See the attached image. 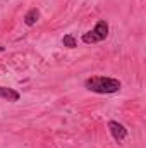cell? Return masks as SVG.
Returning <instances> with one entry per match:
<instances>
[{
    "label": "cell",
    "instance_id": "cell-3",
    "mask_svg": "<svg viewBox=\"0 0 146 148\" xmlns=\"http://www.w3.org/2000/svg\"><path fill=\"white\" fill-rule=\"evenodd\" d=\"M107 127H108L112 138H113L117 143H122V141L127 138V129H126L124 124H120V122H117V121H108Z\"/></svg>",
    "mask_w": 146,
    "mask_h": 148
},
{
    "label": "cell",
    "instance_id": "cell-5",
    "mask_svg": "<svg viewBox=\"0 0 146 148\" xmlns=\"http://www.w3.org/2000/svg\"><path fill=\"white\" fill-rule=\"evenodd\" d=\"M38 19H40V10H38L36 7L29 9V10L24 14V24H26V26H35L38 23Z\"/></svg>",
    "mask_w": 146,
    "mask_h": 148
},
{
    "label": "cell",
    "instance_id": "cell-2",
    "mask_svg": "<svg viewBox=\"0 0 146 148\" xmlns=\"http://www.w3.org/2000/svg\"><path fill=\"white\" fill-rule=\"evenodd\" d=\"M108 31H110L108 23H107L105 19H100V21L95 24V28L89 29L88 33H84L81 40H83V43H86V45L102 43V41H105V40L108 38Z\"/></svg>",
    "mask_w": 146,
    "mask_h": 148
},
{
    "label": "cell",
    "instance_id": "cell-6",
    "mask_svg": "<svg viewBox=\"0 0 146 148\" xmlns=\"http://www.w3.org/2000/svg\"><path fill=\"white\" fill-rule=\"evenodd\" d=\"M62 43H64V47H67V48H76V47H77V41H76L74 35H71V33L64 35V38H62Z\"/></svg>",
    "mask_w": 146,
    "mask_h": 148
},
{
    "label": "cell",
    "instance_id": "cell-7",
    "mask_svg": "<svg viewBox=\"0 0 146 148\" xmlns=\"http://www.w3.org/2000/svg\"><path fill=\"white\" fill-rule=\"evenodd\" d=\"M3 50H5V48H3V47H0V52H3Z\"/></svg>",
    "mask_w": 146,
    "mask_h": 148
},
{
    "label": "cell",
    "instance_id": "cell-1",
    "mask_svg": "<svg viewBox=\"0 0 146 148\" xmlns=\"http://www.w3.org/2000/svg\"><path fill=\"white\" fill-rule=\"evenodd\" d=\"M84 88L91 93L112 95V93L120 91L122 83L117 77H110V76H91V77L84 79Z\"/></svg>",
    "mask_w": 146,
    "mask_h": 148
},
{
    "label": "cell",
    "instance_id": "cell-4",
    "mask_svg": "<svg viewBox=\"0 0 146 148\" xmlns=\"http://www.w3.org/2000/svg\"><path fill=\"white\" fill-rule=\"evenodd\" d=\"M21 98V93L14 88H7V86H0V100H5V102H19Z\"/></svg>",
    "mask_w": 146,
    "mask_h": 148
}]
</instances>
